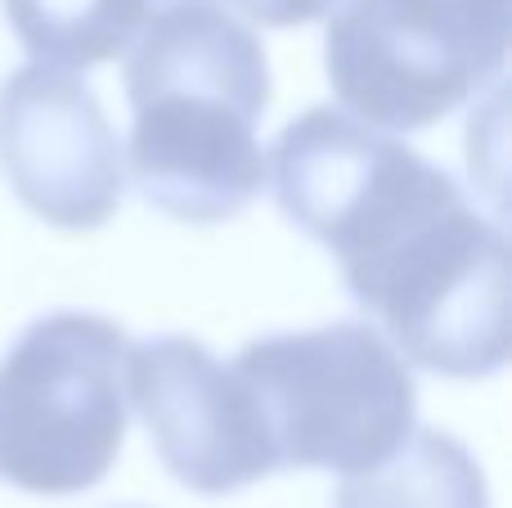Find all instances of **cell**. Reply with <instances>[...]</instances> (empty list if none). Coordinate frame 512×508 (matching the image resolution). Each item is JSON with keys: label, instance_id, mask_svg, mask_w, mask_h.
<instances>
[{"label": "cell", "instance_id": "cell-10", "mask_svg": "<svg viewBox=\"0 0 512 508\" xmlns=\"http://www.w3.org/2000/svg\"><path fill=\"white\" fill-rule=\"evenodd\" d=\"M230 5L243 9L261 27H306L324 18L337 0H230Z\"/></svg>", "mask_w": 512, "mask_h": 508}, {"label": "cell", "instance_id": "cell-7", "mask_svg": "<svg viewBox=\"0 0 512 508\" xmlns=\"http://www.w3.org/2000/svg\"><path fill=\"white\" fill-rule=\"evenodd\" d=\"M0 171L27 212L59 230H99L122 207V140L72 68L27 63L0 81Z\"/></svg>", "mask_w": 512, "mask_h": 508}, {"label": "cell", "instance_id": "cell-6", "mask_svg": "<svg viewBox=\"0 0 512 508\" xmlns=\"http://www.w3.org/2000/svg\"><path fill=\"white\" fill-rule=\"evenodd\" d=\"M126 405H135L167 473L198 495H230L279 473L252 387L198 338L126 347Z\"/></svg>", "mask_w": 512, "mask_h": 508}, {"label": "cell", "instance_id": "cell-9", "mask_svg": "<svg viewBox=\"0 0 512 508\" xmlns=\"http://www.w3.org/2000/svg\"><path fill=\"white\" fill-rule=\"evenodd\" d=\"M176 0H0L5 23L36 63L95 68L122 59L158 9Z\"/></svg>", "mask_w": 512, "mask_h": 508}, {"label": "cell", "instance_id": "cell-1", "mask_svg": "<svg viewBox=\"0 0 512 508\" xmlns=\"http://www.w3.org/2000/svg\"><path fill=\"white\" fill-rule=\"evenodd\" d=\"M270 189L405 360L445 378L508 365V234L445 167L355 113L306 108L274 140Z\"/></svg>", "mask_w": 512, "mask_h": 508}, {"label": "cell", "instance_id": "cell-2", "mask_svg": "<svg viewBox=\"0 0 512 508\" xmlns=\"http://www.w3.org/2000/svg\"><path fill=\"white\" fill-rule=\"evenodd\" d=\"M122 59L131 99L122 162L135 194L189 225L234 221L265 185L256 122L270 104V63L252 27L212 0H176Z\"/></svg>", "mask_w": 512, "mask_h": 508}, {"label": "cell", "instance_id": "cell-5", "mask_svg": "<svg viewBox=\"0 0 512 508\" xmlns=\"http://www.w3.org/2000/svg\"><path fill=\"white\" fill-rule=\"evenodd\" d=\"M328 14V86L382 131L436 126L508 59L512 0H337Z\"/></svg>", "mask_w": 512, "mask_h": 508}, {"label": "cell", "instance_id": "cell-8", "mask_svg": "<svg viewBox=\"0 0 512 508\" xmlns=\"http://www.w3.org/2000/svg\"><path fill=\"white\" fill-rule=\"evenodd\" d=\"M333 508H490V486L459 437L414 428L378 468L346 477Z\"/></svg>", "mask_w": 512, "mask_h": 508}, {"label": "cell", "instance_id": "cell-3", "mask_svg": "<svg viewBox=\"0 0 512 508\" xmlns=\"http://www.w3.org/2000/svg\"><path fill=\"white\" fill-rule=\"evenodd\" d=\"M270 428L279 468L364 473L405 446L418 383L373 324H324L256 338L234 356Z\"/></svg>", "mask_w": 512, "mask_h": 508}, {"label": "cell", "instance_id": "cell-4", "mask_svg": "<svg viewBox=\"0 0 512 508\" xmlns=\"http://www.w3.org/2000/svg\"><path fill=\"white\" fill-rule=\"evenodd\" d=\"M126 333L108 315L54 311L0 360V482L77 495L108 477L126 441Z\"/></svg>", "mask_w": 512, "mask_h": 508}]
</instances>
